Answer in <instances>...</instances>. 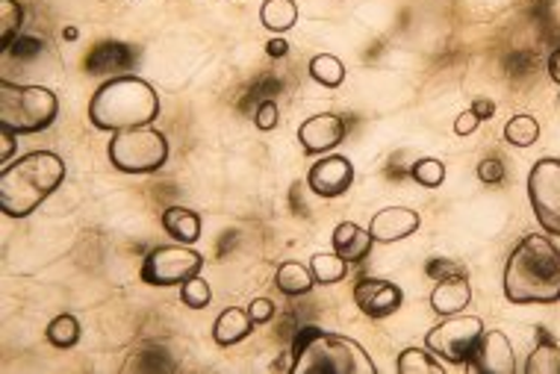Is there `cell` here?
I'll return each mask as SVG.
<instances>
[{
	"mask_svg": "<svg viewBox=\"0 0 560 374\" xmlns=\"http://www.w3.org/2000/svg\"><path fill=\"white\" fill-rule=\"evenodd\" d=\"M505 295L510 303H555L560 301V251L558 245L531 233L505 265Z\"/></svg>",
	"mask_w": 560,
	"mask_h": 374,
	"instance_id": "6da1fadb",
	"label": "cell"
},
{
	"mask_svg": "<svg viewBox=\"0 0 560 374\" xmlns=\"http://www.w3.org/2000/svg\"><path fill=\"white\" fill-rule=\"evenodd\" d=\"M65 180V162L53 151H33L0 174V210L10 219H27Z\"/></svg>",
	"mask_w": 560,
	"mask_h": 374,
	"instance_id": "7a4b0ae2",
	"label": "cell"
},
{
	"mask_svg": "<svg viewBox=\"0 0 560 374\" xmlns=\"http://www.w3.org/2000/svg\"><path fill=\"white\" fill-rule=\"evenodd\" d=\"M160 115V95L142 77L122 74L112 77L95 91L89 101V122L98 130H130V127H145L157 122Z\"/></svg>",
	"mask_w": 560,
	"mask_h": 374,
	"instance_id": "3957f363",
	"label": "cell"
},
{
	"mask_svg": "<svg viewBox=\"0 0 560 374\" xmlns=\"http://www.w3.org/2000/svg\"><path fill=\"white\" fill-rule=\"evenodd\" d=\"M293 372H334V374H375L372 357L363 345L339 334H325L319 327H301L293 342Z\"/></svg>",
	"mask_w": 560,
	"mask_h": 374,
	"instance_id": "277c9868",
	"label": "cell"
},
{
	"mask_svg": "<svg viewBox=\"0 0 560 374\" xmlns=\"http://www.w3.org/2000/svg\"><path fill=\"white\" fill-rule=\"evenodd\" d=\"M60 115V101L45 86H18V83H0V127L15 136L48 130Z\"/></svg>",
	"mask_w": 560,
	"mask_h": 374,
	"instance_id": "5b68a950",
	"label": "cell"
},
{
	"mask_svg": "<svg viewBox=\"0 0 560 374\" xmlns=\"http://www.w3.org/2000/svg\"><path fill=\"white\" fill-rule=\"evenodd\" d=\"M107 157L124 174L160 172L165 160H169V139L157 127H151V124L130 127V130H119L110 139Z\"/></svg>",
	"mask_w": 560,
	"mask_h": 374,
	"instance_id": "8992f818",
	"label": "cell"
},
{
	"mask_svg": "<svg viewBox=\"0 0 560 374\" xmlns=\"http://www.w3.org/2000/svg\"><path fill=\"white\" fill-rule=\"evenodd\" d=\"M484 336V322L478 315H443V322L437 327H431L425 336L431 354H437L446 363L463 365L472 360L478 339Z\"/></svg>",
	"mask_w": 560,
	"mask_h": 374,
	"instance_id": "52a82bcc",
	"label": "cell"
},
{
	"mask_svg": "<svg viewBox=\"0 0 560 374\" xmlns=\"http://www.w3.org/2000/svg\"><path fill=\"white\" fill-rule=\"evenodd\" d=\"M204 257L189 245H160L142 263V280L148 286H184L189 277L201 274Z\"/></svg>",
	"mask_w": 560,
	"mask_h": 374,
	"instance_id": "ba28073f",
	"label": "cell"
},
{
	"mask_svg": "<svg viewBox=\"0 0 560 374\" xmlns=\"http://www.w3.org/2000/svg\"><path fill=\"white\" fill-rule=\"evenodd\" d=\"M528 201L546 233L560 236V160L546 157L528 174Z\"/></svg>",
	"mask_w": 560,
	"mask_h": 374,
	"instance_id": "9c48e42d",
	"label": "cell"
},
{
	"mask_svg": "<svg viewBox=\"0 0 560 374\" xmlns=\"http://www.w3.org/2000/svg\"><path fill=\"white\" fill-rule=\"evenodd\" d=\"M354 303L360 307V313L369 315V319H389V315L401 310L405 292L393 280L360 277L354 286Z\"/></svg>",
	"mask_w": 560,
	"mask_h": 374,
	"instance_id": "30bf717a",
	"label": "cell"
},
{
	"mask_svg": "<svg viewBox=\"0 0 560 374\" xmlns=\"http://www.w3.org/2000/svg\"><path fill=\"white\" fill-rule=\"evenodd\" d=\"M351 183H354V165L348 162V157H339V153L319 160L307 174V186L319 198H339L351 189Z\"/></svg>",
	"mask_w": 560,
	"mask_h": 374,
	"instance_id": "8fae6325",
	"label": "cell"
},
{
	"mask_svg": "<svg viewBox=\"0 0 560 374\" xmlns=\"http://www.w3.org/2000/svg\"><path fill=\"white\" fill-rule=\"evenodd\" d=\"M469 365L475 372L487 374H513L517 372V357H513V345L501 331H484V336L478 339V348L469 360Z\"/></svg>",
	"mask_w": 560,
	"mask_h": 374,
	"instance_id": "7c38bea8",
	"label": "cell"
},
{
	"mask_svg": "<svg viewBox=\"0 0 560 374\" xmlns=\"http://www.w3.org/2000/svg\"><path fill=\"white\" fill-rule=\"evenodd\" d=\"M343 139H346V122L339 115H334V112L313 115V119H307L298 127V142H301L304 153L334 151Z\"/></svg>",
	"mask_w": 560,
	"mask_h": 374,
	"instance_id": "4fadbf2b",
	"label": "cell"
},
{
	"mask_svg": "<svg viewBox=\"0 0 560 374\" xmlns=\"http://www.w3.org/2000/svg\"><path fill=\"white\" fill-rule=\"evenodd\" d=\"M419 219L416 210H408V207H387V210H381V213L372 215V224H369V233H372V239L375 242H401V239H408L413 233L419 230Z\"/></svg>",
	"mask_w": 560,
	"mask_h": 374,
	"instance_id": "5bb4252c",
	"label": "cell"
},
{
	"mask_svg": "<svg viewBox=\"0 0 560 374\" xmlns=\"http://www.w3.org/2000/svg\"><path fill=\"white\" fill-rule=\"evenodd\" d=\"M472 301V286H469L466 274H451V277H443L434 286L431 292V307L434 313L439 315H458L463 313Z\"/></svg>",
	"mask_w": 560,
	"mask_h": 374,
	"instance_id": "9a60e30c",
	"label": "cell"
},
{
	"mask_svg": "<svg viewBox=\"0 0 560 374\" xmlns=\"http://www.w3.org/2000/svg\"><path fill=\"white\" fill-rule=\"evenodd\" d=\"M372 233L363 230L360 224L354 222H343V224H336V230H334V251L346 260L348 265H354V263H363L366 260L369 253H372Z\"/></svg>",
	"mask_w": 560,
	"mask_h": 374,
	"instance_id": "2e32d148",
	"label": "cell"
},
{
	"mask_svg": "<svg viewBox=\"0 0 560 374\" xmlns=\"http://www.w3.org/2000/svg\"><path fill=\"white\" fill-rule=\"evenodd\" d=\"M254 331V322H251V315L248 310H239V307H227L213 324V339L215 345H222V348H231V345H239L242 339H248Z\"/></svg>",
	"mask_w": 560,
	"mask_h": 374,
	"instance_id": "e0dca14e",
	"label": "cell"
},
{
	"mask_svg": "<svg viewBox=\"0 0 560 374\" xmlns=\"http://www.w3.org/2000/svg\"><path fill=\"white\" fill-rule=\"evenodd\" d=\"M163 230L174 242L192 245L201 239V215L186 210V207H169L163 213Z\"/></svg>",
	"mask_w": 560,
	"mask_h": 374,
	"instance_id": "ac0fdd59",
	"label": "cell"
},
{
	"mask_svg": "<svg viewBox=\"0 0 560 374\" xmlns=\"http://www.w3.org/2000/svg\"><path fill=\"white\" fill-rule=\"evenodd\" d=\"M540 342L531 351L525 374H560V339L549 336L546 331H537Z\"/></svg>",
	"mask_w": 560,
	"mask_h": 374,
	"instance_id": "d6986e66",
	"label": "cell"
},
{
	"mask_svg": "<svg viewBox=\"0 0 560 374\" xmlns=\"http://www.w3.org/2000/svg\"><path fill=\"white\" fill-rule=\"evenodd\" d=\"M275 284L277 289L289 298H298V295H307L316 284V277L310 272V265H301L296 260H289V263L277 265V274H275Z\"/></svg>",
	"mask_w": 560,
	"mask_h": 374,
	"instance_id": "ffe728a7",
	"label": "cell"
},
{
	"mask_svg": "<svg viewBox=\"0 0 560 374\" xmlns=\"http://www.w3.org/2000/svg\"><path fill=\"white\" fill-rule=\"evenodd\" d=\"M260 21H263L265 30L272 33L293 30L298 21L296 0H265L263 10H260Z\"/></svg>",
	"mask_w": 560,
	"mask_h": 374,
	"instance_id": "44dd1931",
	"label": "cell"
},
{
	"mask_svg": "<svg viewBox=\"0 0 560 374\" xmlns=\"http://www.w3.org/2000/svg\"><path fill=\"white\" fill-rule=\"evenodd\" d=\"M310 77L319 86H325V89H336V86H343V80H346V65L334 53H319V57L310 60Z\"/></svg>",
	"mask_w": 560,
	"mask_h": 374,
	"instance_id": "7402d4cb",
	"label": "cell"
},
{
	"mask_svg": "<svg viewBox=\"0 0 560 374\" xmlns=\"http://www.w3.org/2000/svg\"><path fill=\"white\" fill-rule=\"evenodd\" d=\"M310 272L316 277V284L322 286H331V284H339L343 277L348 274V263L339 257V253H316L313 260H310Z\"/></svg>",
	"mask_w": 560,
	"mask_h": 374,
	"instance_id": "603a6c76",
	"label": "cell"
},
{
	"mask_svg": "<svg viewBox=\"0 0 560 374\" xmlns=\"http://www.w3.org/2000/svg\"><path fill=\"white\" fill-rule=\"evenodd\" d=\"M396 369L401 374H446V365L434 360L431 351H419V348L401 351L396 360Z\"/></svg>",
	"mask_w": 560,
	"mask_h": 374,
	"instance_id": "cb8c5ba5",
	"label": "cell"
},
{
	"mask_svg": "<svg viewBox=\"0 0 560 374\" xmlns=\"http://www.w3.org/2000/svg\"><path fill=\"white\" fill-rule=\"evenodd\" d=\"M505 139H508L513 148H531V145L540 139V124L534 115H513L508 124H505Z\"/></svg>",
	"mask_w": 560,
	"mask_h": 374,
	"instance_id": "d4e9b609",
	"label": "cell"
},
{
	"mask_svg": "<svg viewBox=\"0 0 560 374\" xmlns=\"http://www.w3.org/2000/svg\"><path fill=\"white\" fill-rule=\"evenodd\" d=\"M45 336H48V342H51L53 348H74V345L80 342V324H77L74 315L62 313L48 324Z\"/></svg>",
	"mask_w": 560,
	"mask_h": 374,
	"instance_id": "484cf974",
	"label": "cell"
},
{
	"mask_svg": "<svg viewBox=\"0 0 560 374\" xmlns=\"http://www.w3.org/2000/svg\"><path fill=\"white\" fill-rule=\"evenodd\" d=\"M21 21H24V10L18 0H0V45L10 48L12 39L18 36Z\"/></svg>",
	"mask_w": 560,
	"mask_h": 374,
	"instance_id": "4316f807",
	"label": "cell"
},
{
	"mask_svg": "<svg viewBox=\"0 0 560 374\" xmlns=\"http://www.w3.org/2000/svg\"><path fill=\"white\" fill-rule=\"evenodd\" d=\"M119 51V45H101V48H95V53L89 57V72L95 74H107V72H119V68H124L127 62L133 60V53H122V57H112V53Z\"/></svg>",
	"mask_w": 560,
	"mask_h": 374,
	"instance_id": "83f0119b",
	"label": "cell"
},
{
	"mask_svg": "<svg viewBox=\"0 0 560 374\" xmlns=\"http://www.w3.org/2000/svg\"><path fill=\"white\" fill-rule=\"evenodd\" d=\"M181 301L189 307V310H204L207 303L213 301V292H210V284L204 277H189L184 286H181Z\"/></svg>",
	"mask_w": 560,
	"mask_h": 374,
	"instance_id": "f1b7e54d",
	"label": "cell"
},
{
	"mask_svg": "<svg viewBox=\"0 0 560 374\" xmlns=\"http://www.w3.org/2000/svg\"><path fill=\"white\" fill-rule=\"evenodd\" d=\"M413 180H416L419 186H425V189H437V186H443V180H446V165L439 160H434V157H425V160H419L416 165H413Z\"/></svg>",
	"mask_w": 560,
	"mask_h": 374,
	"instance_id": "f546056e",
	"label": "cell"
},
{
	"mask_svg": "<svg viewBox=\"0 0 560 374\" xmlns=\"http://www.w3.org/2000/svg\"><path fill=\"white\" fill-rule=\"evenodd\" d=\"M277 119H281V112H277V103L275 101H263L257 107L254 112V124L260 130H275L277 127Z\"/></svg>",
	"mask_w": 560,
	"mask_h": 374,
	"instance_id": "4dcf8cb0",
	"label": "cell"
},
{
	"mask_svg": "<svg viewBox=\"0 0 560 374\" xmlns=\"http://www.w3.org/2000/svg\"><path fill=\"white\" fill-rule=\"evenodd\" d=\"M248 315H251V322L254 324L272 322V315H275V303L269 301V298H254V301L248 303Z\"/></svg>",
	"mask_w": 560,
	"mask_h": 374,
	"instance_id": "1f68e13d",
	"label": "cell"
},
{
	"mask_svg": "<svg viewBox=\"0 0 560 374\" xmlns=\"http://www.w3.org/2000/svg\"><path fill=\"white\" fill-rule=\"evenodd\" d=\"M478 177L484 183H501L505 180V165L499 160H484L478 165Z\"/></svg>",
	"mask_w": 560,
	"mask_h": 374,
	"instance_id": "d6a6232c",
	"label": "cell"
},
{
	"mask_svg": "<svg viewBox=\"0 0 560 374\" xmlns=\"http://www.w3.org/2000/svg\"><path fill=\"white\" fill-rule=\"evenodd\" d=\"M428 274L431 277H437V280H443V277H451V274H463V269H460L458 263H451V260H431Z\"/></svg>",
	"mask_w": 560,
	"mask_h": 374,
	"instance_id": "836d02e7",
	"label": "cell"
},
{
	"mask_svg": "<svg viewBox=\"0 0 560 374\" xmlns=\"http://www.w3.org/2000/svg\"><path fill=\"white\" fill-rule=\"evenodd\" d=\"M478 124H481V119L472 110L460 112L458 122H455V133H458V136H469V133L478 130Z\"/></svg>",
	"mask_w": 560,
	"mask_h": 374,
	"instance_id": "e575fe53",
	"label": "cell"
},
{
	"mask_svg": "<svg viewBox=\"0 0 560 374\" xmlns=\"http://www.w3.org/2000/svg\"><path fill=\"white\" fill-rule=\"evenodd\" d=\"M472 112L478 115L481 122H487V119H493V115H496V103L489 101V98H478V101L472 103Z\"/></svg>",
	"mask_w": 560,
	"mask_h": 374,
	"instance_id": "d590c367",
	"label": "cell"
},
{
	"mask_svg": "<svg viewBox=\"0 0 560 374\" xmlns=\"http://www.w3.org/2000/svg\"><path fill=\"white\" fill-rule=\"evenodd\" d=\"M0 130H3V127H0ZM0 139H3V148H0V160L10 162V157L15 153V133L3 130V133H0Z\"/></svg>",
	"mask_w": 560,
	"mask_h": 374,
	"instance_id": "8d00e7d4",
	"label": "cell"
},
{
	"mask_svg": "<svg viewBox=\"0 0 560 374\" xmlns=\"http://www.w3.org/2000/svg\"><path fill=\"white\" fill-rule=\"evenodd\" d=\"M265 51H269V57H286V53H289V45H286L284 39H272Z\"/></svg>",
	"mask_w": 560,
	"mask_h": 374,
	"instance_id": "74e56055",
	"label": "cell"
},
{
	"mask_svg": "<svg viewBox=\"0 0 560 374\" xmlns=\"http://www.w3.org/2000/svg\"><path fill=\"white\" fill-rule=\"evenodd\" d=\"M549 74H551V80L560 86V48L549 57Z\"/></svg>",
	"mask_w": 560,
	"mask_h": 374,
	"instance_id": "f35d334b",
	"label": "cell"
}]
</instances>
